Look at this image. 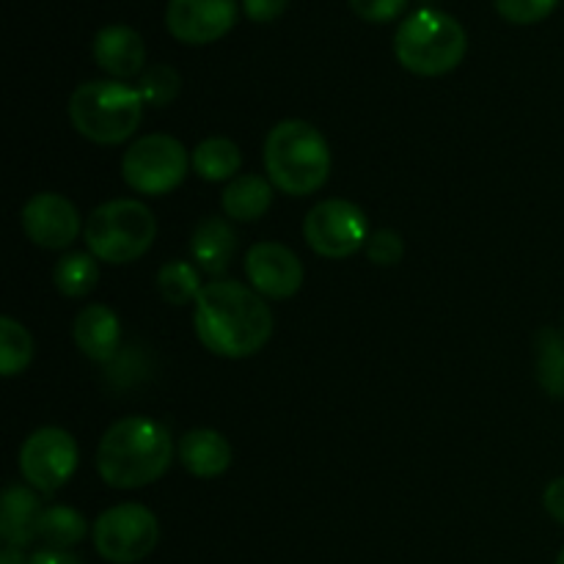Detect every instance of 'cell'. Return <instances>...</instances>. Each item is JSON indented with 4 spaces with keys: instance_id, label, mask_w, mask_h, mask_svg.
<instances>
[{
    "instance_id": "cell-11",
    "label": "cell",
    "mask_w": 564,
    "mask_h": 564,
    "mask_svg": "<svg viewBox=\"0 0 564 564\" xmlns=\"http://www.w3.org/2000/svg\"><path fill=\"white\" fill-rule=\"evenodd\" d=\"M80 229V213L58 193H36L22 207V231L39 248L61 251L77 240Z\"/></svg>"
},
{
    "instance_id": "cell-8",
    "label": "cell",
    "mask_w": 564,
    "mask_h": 564,
    "mask_svg": "<svg viewBox=\"0 0 564 564\" xmlns=\"http://www.w3.org/2000/svg\"><path fill=\"white\" fill-rule=\"evenodd\" d=\"M94 549L110 564H135L147 560L160 540L158 518L149 507L116 505L105 510L94 523Z\"/></svg>"
},
{
    "instance_id": "cell-19",
    "label": "cell",
    "mask_w": 564,
    "mask_h": 564,
    "mask_svg": "<svg viewBox=\"0 0 564 564\" xmlns=\"http://www.w3.org/2000/svg\"><path fill=\"white\" fill-rule=\"evenodd\" d=\"M270 204H273V182L259 174L235 176L224 187V196H220V207H224L226 218L242 220V224L262 218Z\"/></svg>"
},
{
    "instance_id": "cell-25",
    "label": "cell",
    "mask_w": 564,
    "mask_h": 564,
    "mask_svg": "<svg viewBox=\"0 0 564 564\" xmlns=\"http://www.w3.org/2000/svg\"><path fill=\"white\" fill-rule=\"evenodd\" d=\"M33 361V339L22 323L14 317L0 319V372L3 378L25 372Z\"/></svg>"
},
{
    "instance_id": "cell-18",
    "label": "cell",
    "mask_w": 564,
    "mask_h": 564,
    "mask_svg": "<svg viewBox=\"0 0 564 564\" xmlns=\"http://www.w3.org/2000/svg\"><path fill=\"white\" fill-rule=\"evenodd\" d=\"M237 253V231L226 218H204L193 229L191 237V257L202 273L224 275L229 270L231 259Z\"/></svg>"
},
{
    "instance_id": "cell-15",
    "label": "cell",
    "mask_w": 564,
    "mask_h": 564,
    "mask_svg": "<svg viewBox=\"0 0 564 564\" xmlns=\"http://www.w3.org/2000/svg\"><path fill=\"white\" fill-rule=\"evenodd\" d=\"M44 507L39 496L25 485H9L0 501V538L11 549H25L39 540Z\"/></svg>"
},
{
    "instance_id": "cell-30",
    "label": "cell",
    "mask_w": 564,
    "mask_h": 564,
    "mask_svg": "<svg viewBox=\"0 0 564 564\" xmlns=\"http://www.w3.org/2000/svg\"><path fill=\"white\" fill-rule=\"evenodd\" d=\"M290 0H242V11L253 22H273L286 11Z\"/></svg>"
},
{
    "instance_id": "cell-21",
    "label": "cell",
    "mask_w": 564,
    "mask_h": 564,
    "mask_svg": "<svg viewBox=\"0 0 564 564\" xmlns=\"http://www.w3.org/2000/svg\"><path fill=\"white\" fill-rule=\"evenodd\" d=\"M202 270L193 262H182V259H171L158 270V292L165 303L171 306H187L196 303L202 295Z\"/></svg>"
},
{
    "instance_id": "cell-5",
    "label": "cell",
    "mask_w": 564,
    "mask_h": 564,
    "mask_svg": "<svg viewBox=\"0 0 564 564\" xmlns=\"http://www.w3.org/2000/svg\"><path fill=\"white\" fill-rule=\"evenodd\" d=\"M466 31L446 11L419 9L397 28V61L419 77L446 75L466 58Z\"/></svg>"
},
{
    "instance_id": "cell-6",
    "label": "cell",
    "mask_w": 564,
    "mask_h": 564,
    "mask_svg": "<svg viewBox=\"0 0 564 564\" xmlns=\"http://www.w3.org/2000/svg\"><path fill=\"white\" fill-rule=\"evenodd\" d=\"M88 253L108 264H130L152 248L158 237V220L152 209L135 198L105 202L88 215L83 229Z\"/></svg>"
},
{
    "instance_id": "cell-33",
    "label": "cell",
    "mask_w": 564,
    "mask_h": 564,
    "mask_svg": "<svg viewBox=\"0 0 564 564\" xmlns=\"http://www.w3.org/2000/svg\"><path fill=\"white\" fill-rule=\"evenodd\" d=\"M0 564H28L25 556H22V549H11V545H6L3 551H0Z\"/></svg>"
},
{
    "instance_id": "cell-31",
    "label": "cell",
    "mask_w": 564,
    "mask_h": 564,
    "mask_svg": "<svg viewBox=\"0 0 564 564\" xmlns=\"http://www.w3.org/2000/svg\"><path fill=\"white\" fill-rule=\"evenodd\" d=\"M543 507H545V512H549V516L554 518L556 523H562V527H564V477L554 479V482H551L549 488H545Z\"/></svg>"
},
{
    "instance_id": "cell-27",
    "label": "cell",
    "mask_w": 564,
    "mask_h": 564,
    "mask_svg": "<svg viewBox=\"0 0 564 564\" xmlns=\"http://www.w3.org/2000/svg\"><path fill=\"white\" fill-rule=\"evenodd\" d=\"M364 251H367V259L372 264H380V268H394V264H400L402 253H405V246H402V237L397 235V231L378 229L369 235Z\"/></svg>"
},
{
    "instance_id": "cell-12",
    "label": "cell",
    "mask_w": 564,
    "mask_h": 564,
    "mask_svg": "<svg viewBox=\"0 0 564 564\" xmlns=\"http://www.w3.org/2000/svg\"><path fill=\"white\" fill-rule=\"evenodd\" d=\"M237 0H169L165 25L185 44H209L235 28Z\"/></svg>"
},
{
    "instance_id": "cell-7",
    "label": "cell",
    "mask_w": 564,
    "mask_h": 564,
    "mask_svg": "<svg viewBox=\"0 0 564 564\" xmlns=\"http://www.w3.org/2000/svg\"><path fill=\"white\" fill-rule=\"evenodd\" d=\"M191 169L187 149L171 135H143L121 158V176L141 196H165L176 191Z\"/></svg>"
},
{
    "instance_id": "cell-14",
    "label": "cell",
    "mask_w": 564,
    "mask_h": 564,
    "mask_svg": "<svg viewBox=\"0 0 564 564\" xmlns=\"http://www.w3.org/2000/svg\"><path fill=\"white\" fill-rule=\"evenodd\" d=\"M94 61L116 80L138 75L147 64V44L130 25H105L94 36Z\"/></svg>"
},
{
    "instance_id": "cell-32",
    "label": "cell",
    "mask_w": 564,
    "mask_h": 564,
    "mask_svg": "<svg viewBox=\"0 0 564 564\" xmlns=\"http://www.w3.org/2000/svg\"><path fill=\"white\" fill-rule=\"evenodd\" d=\"M28 564H83L72 551L64 549H42L28 560Z\"/></svg>"
},
{
    "instance_id": "cell-26",
    "label": "cell",
    "mask_w": 564,
    "mask_h": 564,
    "mask_svg": "<svg viewBox=\"0 0 564 564\" xmlns=\"http://www.w3.org/2000/svg\"><path fill=\"white\" fill-rule=\"evenodd\" d=\"M138 94L143 97V105H154V108H165L180 94V72L169 64H154L138 80Z\"/></svg>"
},
{
    "instance_id": "cell-9",
    "label": "cell",
    "mask_w": 564,
    "mask_h": 564,
    "mask_svg": "<svg viewBox=\"0 0 564 564\" xmlns=\"http://www.w3.org/2000/svg\"><path fill=\"white\" fill-rule=\"evenodd\" d=\"M369 220L358 204L345 198H328L308 209L303 220V237L308 248L325 259H347L367 246Z\"/></svg>"
},
{
    "instance_id": "cell-34",
    "label": "cell",
    "mask_w": 564,
    "mask_h": 564,
    "mask_svg": "<svg viewBox=\"0 0 564 564\" xmlns=\"http://www.w3.org/2000/svg\"><path fill=\"white\" fill-rule=\"evenodd\" d=\"M556 564H564V549H562V554L556 556Z\"/></svg>"
},
{
    "instance_id": "cell-3",
    "label": "cell",
    "mask_w": 564,
    "mask_h": 564,
    "mask_svg": "<svg viewBox=\"0 0 564 564\" xmlns=\"http://www.w3.org/2000/svg\"><path fill=\"white\" fill-rule=\"evenodd\" d=\"M264 171L273 187L286 196L317 193L330 174L328 141L308 121H279L264 138Z\"/></svg>"
},
{
    "instance_id": "cell-13",
    "label": "cell",
    "mask_w": 564,
    "mask_h": 564,
    "mask_svg": "<svg viewBox=\"0 0 564 564\" xmlns=\"http://www.w3.org/2000/svg\"><path fill=\"white\" fill-rule=\"evenodd\" d=\"M248 284L270 301L292 297L303 286V264L295 251L281 242H257L246 253Z\"/></svg>"
},
{
    "instance_id": "cell-20",
    "label": "cell",
    "mask_w": 564,
    "mask_h": 564,
    "mask_svg": "<svg viewBox=\"0 0 564 564\" xmlns=\"http://www.w3.org/2000/svg\"><path fill=\"white\" fill-rule=\"evenodd\" d=\"M191 165L202 180L231 182L240 176L242 152L231 138H204L191 152Z\"/></svg>"
},
{
    "instance_id": "cell-29",
    "label": "cell",
    "mask_w": 564,
    "mask_h": 564,
    "mask_svg": "<svg viewBox=\"0 0 564 564\" xmlns=\"http://www.w3.org/2000/svg\"><path fill=\"white\" fill-rule=\"evenodd\" d=\"M408 0H350V9L367 22H389L405 11Z\"/></svg>"
},
{
    "instance_id": "cell-28",
    "label": "cell",
    "mask_w": 564,
    "mask_h": 564,
    "mask_svg": "<svg viewBox=\"0 0 564 564\" xmlns=\"http://www.w3.org/2000/svg\"><path fill=\"white\" fill-rule=\"evenodd\" d=\"M560 0H496V9L505 20L518 22V25H532V22L545 20L556 9Z\"/></svg>"
},
{
    "instance_id": "cell-17",
    "label": "cell",
    "mask_w": 564,
    "mask_h": 564,
    "mask_svg": "<svg viewBox=\"0 0 564 564\" xmlns=\"http://www.w3.org/2000/svg\"><path fill=\"white\" fill-rule=\"evenodd\" d=\"M176 457L193 477L215 479L229 471L231 446L220 433L202 427L182 435L180 444H176Z\"/></svg>"
},
{
    "instance_id": "cell-22",
    "label": "cell",
    "mask_w": 564,
    "mask_h": 564,
    "mask_svg": "<svg viewBox=\"0 0 564 564\" xmlns=\"http://www.w3.org/2000/svg\"><path fill=\"white\" fill-rule=\"evenodd\" d=\"M86 532L88 523L77 510L64 505L44 507L42 523H39V540H44L47 549H75V545L86 538Z\"/></svg>"
},
{
    "instance_id": "cell-10",
    "label": "cell",
    "mask_w": 564,
    "mask_h": 564,
    "mask_svg": "<svg viewBox=\"0 0 564 564\" xmlns=\"http://www.w3.org/2000/svg\"><path fill=\"white\" fill-rule=\"evenodd\" d=\"M77 457V444L66 430L39 427L20 449L22 479L39 494H55L72 479Z\"/></svg>"
},
{
    "instance_id": "cell-16",
    "label": "cell",
    "mask_w": 564,
    "mask_h": 564,
    "mask_svg": "<svg viewBox=\"0 0 564 564\" xmlns=\"http://www.w3.org/2000/svg\"><path fill=\"white\" fill-rule=\"evenodd\" d=\"M72 336H75V345L83 356L91 358V361L97 364H105L116 356V350H119V317H116L105 303H91V306H86L75 317Z\"/></svg>"
},
{
    "instance_id": "cell-24",
    "label": "cell",
    "mask_w": 564,
    "mask_h": 564,
    "mask_svg": "<svg viewBox=\"0 0 564 564\" xmlns=\"http://www.w3.org/2000/svg\"><path fill=\"white\" fill-rule=\"evenodd\" d=\"M538 380L549 397H564V336L554 328L538 334Z\"/></svg>"
},
{
    "instance_id": "cell-2",
    "label": "cell",
    "mask_w": 564,
    "mask_h": 564,
    "mask_svg": "<svg viewBox=\"0 0 564 564\" xmlns=\"http://www.w3.org/2000/svg\"><path fill=\"white\" fill-rule=\"evenodd\" d=\"M174 452V438L163 424L147 416H127L110 424L99 441L97 471L116 490L143 488L169 471Z\"/></svg>"
},
{
    "instance_id": "cell-4",
    "label": "cell",
    "mask_w": 564,
    "mask_h": 564,
    "mask_svg": "<svg viewBox=\"0 0 564 564\" xmlns=\"http://www.w3.org/2000/svg\"><path fill=\"white\" fill-rule=\"evenodd\" d=\"M143 97L121 80L83 83L69 97V121L86 141L116 147L132 138L143 119Z\"/></svg>"
},
{
    "instance_id": "cell-23",
    "label": "cell",
    "mask_w": 564,
    "mask_h": 564,
    "mask_svg": "<svg viewBox=\"0 0 564 564\" xmlns=\"http://www.w3.org/2000/svg\"><path fill=\"white\" fill-rule=\"evenodd\" d=\"M55 290L64 297H86L99 281V264L94 253H66L55 262Z\"/></svg>"
},
{
    "instance_id": "cell-1",
    "label": "cell",
    "mask_w": 564,
    "mask_h": 564,
    "mask_svg": "<svg viewBox=\"0 0 564 564\" xmlns=\"http://www.w3.org/2000/svg\"><path fill=\"white\" fill-rule=\"evenodd\" d=\"M193 325L198 341L220 358L257 356L273 336V314L264 297L231 279L204 284L193 303Z\"/></svg>"
}]
</instances>
